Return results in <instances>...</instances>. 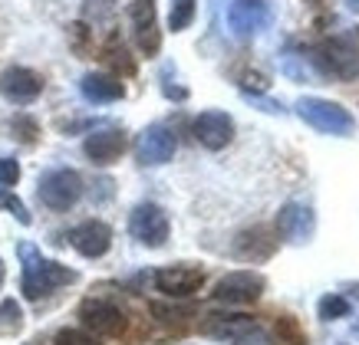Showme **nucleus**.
Returning a JSON list of instances; mask_svg holds the SVG:
<instances>
[{
	"label": "nucleus",
	"mask_w": 359,
	"mask_h": 345,
	"mask_svg": "<svg viewBox=\"0 0 359 345\" xmlns=\"http://www.w3.org/2000/svg\"><path fill=\"white\" fill-rule=\"evenodd\" d=\"M17 257H20V263H23L20 290L30 302L43 300V296H50V293L60 290V286H69V283L79 280L76 270H69V267L56 263V260H46L43 253L33 247V244H27V240L17 247Z\"/></svg>",
	"instance_id": "f257e3e1"
},
{
	"label": "nucleus",
	"mask_w": 359,
	"mask_h": 345,
	"mask_svg": "<svg viewBox=\"0 0 359 345\" xmlns=\"http://www.w3.org/2000/svg\"><path fill=\"white\" fill-rule=\"evenodd\" d=\"M297 115L310 125V129L323 132V135H337V139H346L356 132V119L346 106L339 102H330V99L320 96H300L297 99Z\"/></svg>",
	"instance_id": "f03ea898"
},
{
	"label": "nucleus",
	"mask_w": 359,
	"mask_h": 345,
	"mask_svg": "<svg viewBox=\"0 0 359 345\" xmlns=\"http://www.w3.org/2000/svg\"><path fill=\"white\" fill-rule=\"evenodd\" d=\"M310 59L323 76L346 79V76L359 73V36H337L330 43L316 46V53Z\"/></svg>",
	"instance_id": "7ed1b4c3"
},
{
	"label": "nucleus",
	"mask_w": 359,
	"mask_h": 345,
	"mask_svg": "<svg viewBox=\"0 0 359 345\" xmlns=\"http://www.w3.org/2000/svg\"><path fill=\"white\" fill-rule=\"evenodd\" d=\"M36 195L50 211H69L83 197V178L73 168H53L40 178Z\"/></svg>",
	"instance_id": "20e7f679"
},
{
	"label": "nucleus",
	"mask_w": 359,
	"mask_h": 345,
	"mask_svg": "<svg viewBox=\"0 0 359 345\" xmlns=\"http://www.w3.org/2000/svg\"><path fill=\"white\" fill-rule=\"evenodd\" d=\"M129 234L132 240H139L142 247H165V240L172 234V224H168V214H165L158 204L145 201V204H135L129 214Z\"/></svg>",
	"instance_id": "39448f33"
},
{
	"label": "nucleus",
	"mask_w": 359,
	"mask_h": 345,
	"mask_svg": "<svg viewBox=\"0 0 359 345\" xmlns=\"http://www.w3.org/2000/svg\"><path fill=\"white\" fill-rule=\"evenodd\" d=\"M264 290H267V280L257 270H234L215 283L211 296L218 302H224V306H248V302L261 300Z\"/></svg>",
	"instance_id": "423d86ee"
},
{
	"label": "nucleus",
	"mask_w": 359,
	"mask_h": 345,
	"mask_svg": "<svg viewBox=\"0 0 359 345\" xmlns=\"http://www.w3.org/2000/svg\"><path fill=\"white\" fill-rule=\"evenodd\" d=\"M273 230L277 237H283L287 244H310L316 234V214L313 207L304 204V201H287V204L277 211V220H273Z\"/></svg>",
	"instance_id": "0eeeda50"
},
{
	"label": "nucleus",
	"mask_w": 359,
	"mask_h": 345,
	"mask_svg": "<svg viewBox=\"0 0 359 345\" xmlns=\"http://www.w3.org/2000/svg\"><path fill=\"white\" fill-rule=\"evenodd\" d=\"M79 319H83V325H86V332L106 335V339L122 335L126 332V325H129L126 313L109 300H83L79 302Z\"/></svg>",
	"instance_id": "6e6552de"
},
{
	"label": "nucleus",
	"mask_w": 359,
	"mask_h": 345,
	"mask_svg": "<svg viewBox=\"0 0 359 345\" xmlns=\"http://www.w3.org/2000/svg\"><path fill=\"white\" fill-rule=\"evenodd\" d=\"M271 0H234L228 7V27L238 40H250L271 23Z\"/></svg>",
	"instance_id": "1a4fd4ad"
},
{
	"label": "nucleus",
	"mask_w": 359,
	"mask_h": 345,
	"mask_svg": "<svg viewBox=\"0 0 359 345\" xmlns=\"http://www.w3.org/2000/svg\"><path fill=\"white\" fill-rule=\"evenodd\" d=\"M175 148H178L175 132L168 129V125H162V122H155L149 129H142L139 141H135V158H139V164H145V168H155V164L172 162Z\"/></svg>",
	"instance_id": "9d476101"
},
{
	"label": "nucleus",
	"mask_w": 359,
	"mask_h": 345,
	"mask_svg": "<svg viewBox=\"0 0 359 345\" xmlns=\"http://www.w3.org/2000/svg\"><path fill=\"white\" fill-rule=\"evenodd\" d=\"M191 135L198 145H205L208 151H221L234 141V119L221 108H208L191 122Z\"/></svg>",
	"instance_id": "9b49d317"
},
{
	"label": "nucleus",
	"mask_w": 359,
	"mask_h": 345,
	"mask_svg": "<svg viewBox=\"0 0 359 345\" xmlns=\"http://www.w3.org/2000/svg\"><path fill=\"white\" fill-rule=\"evenodd\" d=\"M155 286H158V293L172 296V300H185V296H195L205 286V270L201 267H188V263L162 267L155 273Z\"/></svg>",
	"instance_id": "f8f14e48"
},
{
	"label": "nucleus",
	"mask_w": 359,
	"mask_h": 345,
	"mask_svg": "<svg viewBox=\"0 0 359 345\" xmlns=\"http://www.w3.org/2000/svg\"><path fill=\"white\" fill-rule=\"evenodd\" d=\"M132 36L145 56H158L162 50V30H158V17H155V0H135L129 10Z\"/></svg>",
	"instance_id": "ddd939ff"
},
{
	"label": "nucleus",
	"mask_w": 359,
	"mask_h": 345,
	"mask_svg": "<svg viewBox=\"0 0 359 345\" xmlns=\"http://www.w3.org/2000/svg\"><path fill=\"white\" fill-rule=\"evenodd\" d=\"M40 92H43V76L27 66H11L0 73V96L13 106H30Z\"/></svg>",
	"instance_id": "4468645a"
},
{
	"label": "nucleus",
	"mask_w": 359,
	"mask_h": 345,
	"mask_svg": "<svg viewBox=\"0 0 359 345\" xmlns=\"http://www.w3.org/2000/svg\"><path fill=\"white\" fill-rule=\"evenodd\" d=\"M69 247L86 260L106 257L112 247V227L102 224V220H83L79 227L69 230Z\"/></svg>",
	"instance_id": "2eb2a0df"
},
{
	"label": "nucleus",
	"mask_w": 359,
	"mask_h": 345,
	"mask_svg": "<svg viewBox=\"0 0 359 345\" xmlns=\"http://www.w3.org/2000/svg\"><path fill=\"white\" fill-rule=\"evenodd\" d=\"M277 250V230L273 227H250L234 240V257L248 260V263H264L273 257Z\"/></svg>",
	"instance_id": "dca6fc26"
},
{
	"label": "nucleus",
	"mask_w": 359,
	"mask_h": 345,
	"mask_svg": "<svg viewBox=\"0 0 359 345\" xmlns=\"http://www.w3.org/2000/svg\"><path fill=\"white\" fill-rule=\"evenodd\" d=\"M126 132L122 129H99V132H89L86 141H83V151L93 164H112L122 158L126 151Z\"/></svg>",
	"instance_id": "f3484780"
},
{
	"label": "nucleus",
	"mask_w": 359,
	"mask_h": 345,
	"mask_svg": "<svg viewBox=\"0 0 359 345\" xmlns=\"http://www.w3.org/2000/svg\"><path fill=\"white\" fill-rule=\"evenodd\" d=\"M79 92L89 102H116V99L126 96V86L109 73H86L79 79Z\"/></svg>",
	"instance_id": "a211bd4d"
},
{
	"label": "nucleus",
	"mask_w": 359,
	"mask_h": 345,
	"mask_svg": "<svg viewBox=\"0 0 359 345\" xmlns=\"http://www.w3.org/2000/svg\"><path fill=\"white\" fill-rule=\"evenodd\" d=\"M254 319L250 316H238V313H211L201 325V332L205 335H215V339H234L241 335L244 329H250Z\"/></svg>",
	"instance_id": "6ab92c4d"
},
{
	"label": "nucleus",
	"mask_w": 359,
	"mask_h": 345,
	"mask_svg": "<svg viewBox=\"0 0 359 345\" xmlns=\"http://www.w3.org/2000/svg\"><path fill=\"white\" fill-rule=\"evenodd\" d=\"M195 10H198V0H172V10H168V30L172 33L188 30L191 20H195Z\"/></svg>",
	"instance_id": "aec40b11"
},
{
	"label": "nucleus",
	"mask_w": 359,
	"mask_h": 345,
	"mask_svg": "<svg viewBox=\"0 0 359 345\" xmlns=\"http://www.w3.org/2000/svg\"><path fill=\"white\" fill-rule=\"evenodd\" d=\"M316 313H320V319H346L349 316V300L346 296H339V293H330V296H323V300L316 302Z\"/></svg>",
	"instance_id": "412c9836"
},
{
	"label": "nucleus",
	"mask_w": 359,
	"mask_h": 345,
	"mask_svg": "<svg viewBox=\"0 0 359 345\" xmlns=\"http://www.w3.org/2000/svg\"><path fill=\"white\" fill-rule=\"evenodd\" d=\"M23 329V313L13 300L0 302V335H17Z\"/></svg>",
	"instance_id": "4be33fe9"
},
{
	"label": "nucleus",
	"mask_w": 359,
	"mask_h": 345,
	"mask_svg": "<svg viewBox=\"0 0 359 345\" xmlns=\"http://www.w3.org/2000/svg\"><path fill=\"white\" fill-rule=\"evenodd\" d=\"M53 345H99V339L86 329H60Z\"/></svg>",
	"instance_id": "5701e85b"
},
{
	"label": "nucleus",
	"mask_w": 359,
	"mask_h": 345,
	"mask_svg": "<svg viewBox=\"0 0 359 345\" xmlns=\"http://www.w3.org/2000/svg\"><path fill=\"white\" fill-rule=\"evenodd\" d=\"M0 207H7V211H11V214L17 217L20 224H30V220H33L30 211H27V204H23L20 197H13L11 191H4V188H0Z\"/></svg>",
	"instance_id": "b1692460"
},
{
	"label": "nucleus",
	"mask_w": 359,
	"mask_h": 345,
	"mask_svg": "<svg viewBox=\"0 0 359 345\" xmlns=\"http://www.w3.org/2000/svg\"><path fill=\"white\" fill-rule=\"evenodd\" d=\"M106 63H109V66H116V69H122V73H126V76H129V73H135V63H132V59H129V53H126V46H116V43H112L109 46V50H106Z\"/></svg>",
	"instance_id": "393cba45"
},
{
	"label": "nucleus",
	"mask_w": 359,
	"mask_h": 345,
	"mask_svg": "<svg viewBox=\"0 0 359 345\" xmlns=\"http://www.w3.org/2000/svg\"><path fill=\"white\" fill-rule=\"evenodd\" d=\"M20 181V164L13 158H0V188H13Z\"/></svg>",
	"instance_id": "a878e982"
},
{
	"label": "nucleus",
	"mask_w": 359,
	"mask_h": 345,
	"mask_svg": "<svg viewBox=\"0 0 359 345\" xmlns=\"http://www.w3.org/2000/svg\"><path fill=\"white\" fill-rule=\"evenodd\" d=\"M234 345H271V335L264 329H257V325H250L241 335H234Z\"/></svg>",
	"instance_id": "bb28decb"
},
{
	"label": "nucleus",
	"mask_w": 359,
	"mask_h": 345,
	"mask_svg": "<svg viewBox=\"0 0 359 345\" xmlns=\"http://www.w3.org/2000/svg\"><path fill=\"white\" fill-rule=\"evenodd\" d=\"M13 129L20 132L17 139H20V141H27V145H30V141H36V122H33V119H27V115H20V119H13Z\"/></svg>",
	"instance_id": "cd10ccee"
},
{
	"label": "nucleus",
	"mask_w": 359,
	"mask_h": 345,
	"mask_svg": "<svg viewBox=\"0 0 359 345\" xmlns=\"http://www.w3.org/2000/svg\"><path fill=\"white\" fill-rule=\"evenodd\" d=\"M248 99L254 102V106H261L264 112H273V115H280V112H283L280 102H271V99H261V96H250V92H248Z\"/></svg>",
	"instance_id": "c85d7f7f"
},
{
	"label": "nucleus",
	"mask_w": 359,
	"mask_h": 345,
	"mask_svg": "<svg viewBox=\"0 0 359 345\" xmlns=\"http://www.w3.org/2000/svg\"><path fill=\"white\" fill-rule=\"evenodd\" d=\"M343 290H346L349 296H356V300H359V283H343Z\"/></svg>",
	"instance_id": "c756f323"
},
{
	"label": "nucleus",
	"mask_w": 359,
	"mask_h": 345,
	"mask_svg": "<svg viewBox=\"0 0 359 345\" xmlns=\"http://www.w3.org/2000/svg\"><path fill=\"white\" fill-rule=\"evenodd\" d=\"M346 7H349L353 13H359V0H346Z\"/></svg>",
	"instance_id": "7c9ffc66"
},
{
	"label": "nucleus",
	"mask_w": 359,
	"mask_h": 345,
	"mask_svg": "<svg viewBox=\"0 0 359 345\" xmlns=\"http://www.w3.org/2000/svg\"><path fill=\"white\" fill-rule=\"evenodd\" d=\"M306 3H310V7H327L330 0H306Z\"/></svg>",
	"instance_id": "2f4dec72"
},
{
	"label": "nucleus",
	"mask_w": 359,
	"mask_h": 345,
	"mask_svg": "<svg viewBox=\"0 0 359 345\" xmlns=\"http://www.w3.org/2000/svg\"><path fill=\"white\" fill-rule=\"evenodd\" d=\"M0 283H4V263H0Z\"/></svg>",
	"instance_id": "473e14b6"
}]
</instances>
